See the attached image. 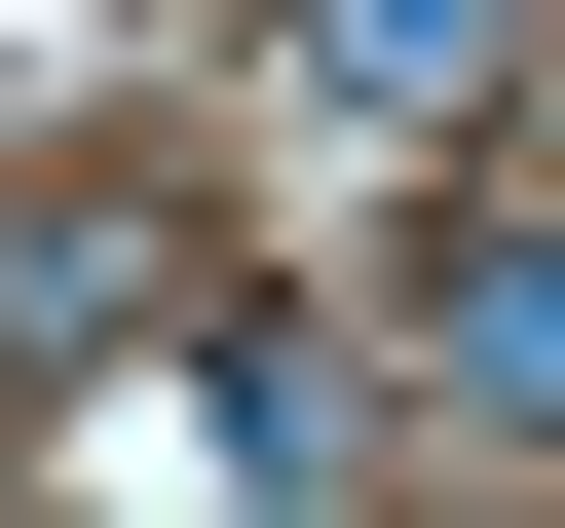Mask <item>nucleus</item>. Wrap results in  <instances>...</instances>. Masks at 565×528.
Instances as JSON below:
<instances>
[{"label":"nucleus","instance_id":"nucleus-1","mask_svg":"<svg viewBox=\"0 0 565 528\" xmlns=\"http://www.w3.org/2000/svg\"><path fill=\"white\" fill-rule=\"evenodd\" d=\"M226 303V264H189V151H39V189H0V378H151Z\"/></svg>","mask_w":565,"mask_h":528},{"label":"nucleus","instance_id":"nucleus-2","mask_svg":"<svg viewBox=\"0 0 565 528\" xmlns=\"http://www.w3.org/2000/svg\"><path fill=\"white\" fill-rule=\"evenodd\" d=\"M415 415L565 453V226H527V189H452V226H415Z\"/></svg>","mask_w":565,"mask_h":528},{"label":"nucleus","instance_id":"nucleus-3","mask_svg":"<svg viewBox=\"0 0 565 528\" xmlns=\"http://www.w3.org/2000/svg\"><path fill=\"white\" fill-rule=\"evenodd\" d=\"M565 39V0H264V76H302V114H490Z\"/></svg>","mask_w":565,"mask_h":528}]
</instances>
